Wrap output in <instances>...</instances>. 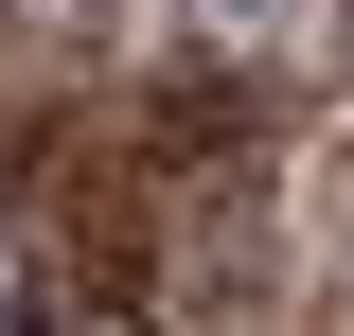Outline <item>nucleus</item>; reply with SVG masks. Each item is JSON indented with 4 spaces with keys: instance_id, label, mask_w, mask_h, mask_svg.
I'll return each instance as SVG.
<instances>
[{
    "instance_id": "nucleus-1",
    "label": "nucleus",
    "mask_w": 354,
    "mask_h": 336,
    "mask_svg": "<svg viewBox=\"0 0 354 336\" xmlns=\"http://www.w3.org/2000/svg\"><path fill=\"white\" fill-rule=\"evenodd\" d=\"M88 36H106V0H0V53L18 71H71Z\"/></svg>"
},
{
    "instance_id": "nucleus-2",
    "label": "nucleus",
    "mask_w": 354,
    "mask_h": 336,
    "mask_svg": "<svg viewBox=\"0 0 354 336\" xmlns=\"http://www.w3.org/2000/svg\"><path fill=\"white\" fill-rule=\"evenodd\" d=\"M53 319V283H36V230H0V336H36Z\"/></svg>"
},
{
    "instance_id": "nucleus-3",
    "label": "nucleus",
    "mask_w": 354,
    "mask_h": 336,
    "mask_svg": "<svg viewBox=\"0 0 354 336\" xmlns=\"http://www.w3.org/2000/svg\"><path fill=\"white\" fill-rule=\"evenodd\" d=\"M36 336H160V319H142V301H124V283H88V301H53V319H36Z\"/></svg>"
}]
</instances>
